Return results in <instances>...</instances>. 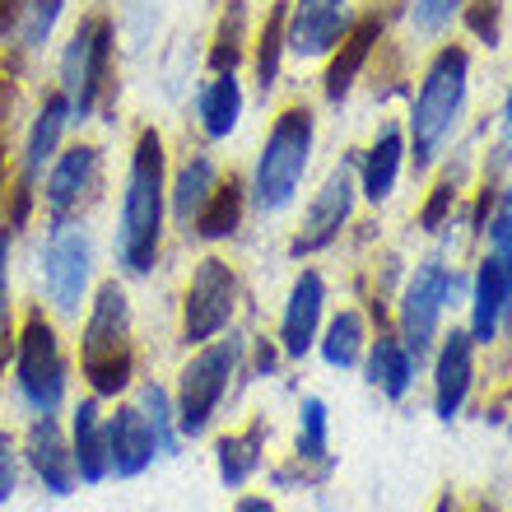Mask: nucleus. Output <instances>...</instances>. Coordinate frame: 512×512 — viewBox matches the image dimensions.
Returning a JSON list of instances; mask_svg holds the SVG:
<instances>
[{"label": "nucleus", "instance_id": "f257e3e1", "mask_svg": "<svg viewBox=\"0 0 512 512\" xmlns=\"http://www.w3.org/2000/svg\"><path fill=\"white\" fill-rule=\"evenodd\" d=\"M163 219H168V154L154 126H140L126 163L122 219H117V266L122 275H149L163 247Z\"/></svg>", "mask_w": 512, "mask_h": 512}, {"label": "nucleus", "instance_id": "f03ea898", "mask_svg": "<svg viewBox=\"0 0 512 512\" xmlns=\"http://www.w3.org/2000/svg\"><path fill=\"white\" fill-rule=\"evenodd\" d=\"M466 94H471V52L461 42H443L424 66V80L410 103V122H405V159L415 163V173H429L447 140L457 135L466 117Z\"/></svg>", "mask_w": 512, "mask_h": 512}, {"label": "nucleus", "instance_id": "7ed1b4c3", "mask_svg": "<svg viewBox=\"0 0 512 512\" xmlns=\"http://www.w3.org/2000/svg\"><path fill=\"white\" fill-rule=\"evenodd\" d=\"M61 98L70 108V126L94 122L117 98V24L108 10H84L70 28V42L61 52Z\"/></svg>", "mask_w": 512, "mask_h": 512}, {"label": "nucleus", "instance_id": "20e7f679", "mask_svg": "<svg viewBox=\"0 0 512 512\" xmlns=\"http://www.w3.org/2000/svg\"><path fill=\"white\" fill-rule=\"evenodd\" d=\"M80 373L94 396H122L135 378V331L131 298L122 280H103L94 289L89 317L80 331Z\"/></svg>", "mask_w": 512, "mask_h": 512}, {"label": "nucleus", "instance_id": "39448f33", "mask_svg": "<svg viewBox=\"0 0 512 512\" xmlns=\"http://www.w3.org/2000/svg\"><path fill=\"white\" fill-rule=\"evenodd\" d=\"M312 140H317V117L308 103H289V108L270 122V135L261 154H256L252 182H247V201L261 215H280L298 201V187L308 177Z\"/></svg>", "mask_w": 512, "mask_h": 512}, {"label": "nucleus", "instance_id": "423d86ee", "mask_svg": "<svg viewBox=\"0 0 512 512\" xmlns=\"http://www.w3.org/2000/svg\"><path fill=\"white\" fill-rule=\"evenodd\" d=\"M66 382V354H61L52 317L42 308H28L14 336V387L33 415H56L66 401Z\"/></svg>", "mask_w": 512, "mask_h": 512}, {"label": "nucleus", "instance_id": "0eeeda50", "mask_svg": "<svg viewBox=\"0 0 512 512\" xmlns=\"http://www.w3.org/2000/svg\"><path fill=\"white\" fill-rule=\"evenodd\" d=\"M243 364V340H205L201 350L191 354L182 373H177V433L182 438H201L215 419L219 401L229 396V382Z\"/></svg>", "mask_w": 512, "mask_h": 512}, {"label": "nucleus", "instance_id": "6e6552de", "mask_svg": "<svg viewBox=\"0 0 512 512\" xmlns=\"http://www.w3.org/2000/svg\"><path fill=\"white\" fill-rule=\"evenodd\" d=\"M480 233H489V256L480 261V270H475L471 340L475 345H489L512 312V210L508 205H499Z\"/></svg>", "mask_w": 512, "mask_h": 512}, {"label": "nucleus", "instance_id": "1a4fd4ad", "mask_svg": "<svg viewBox=\"0 0 512 512\" xmlns=\"http://www.w3.org/2000/svg\"><path fill=\"white\" fill-rule=\"evenodd\" d=\"M42 210L52 224H84V215L103 196V149L80 140V145L61 149L52 168L42 173Z\"/></svg>", "mask_w": 512, "mask_h": 512}, {"label": "nucleus", "instance_id": "9d476101", "mask_svg": "<svg viewBox=\"0 0 512 512\" xmlns=\"http://www.w3.org/2000/svg\"><path fill=\"white\" fill-rule=\"evenodd\" d=\"M89 280H94V243L84 224H52L47 247H42V284H47V303L66 317H80L89 308Z\"/></svg>", "mask_w": 512, "mask_h": 512}, {"label": "nucleus", "instance_id": "9b49d317", "mask_svg": "<svg viewBox=\"0 0 512 512\" xmlns=\"http://www.w3.org/2000/svg\"><path fill=\"white\" fill-rule=\"evenodd\" d=\"M233 308H238V275H233L229 261L219 256H205L191 270L187 298H182V340L187 345H205L229 331Z\"/></svg>", "mask_w": 512, "mask_h": 512}, {"label": "nucleus", "instance_id": "f8f14e48", "mask_svg": "<svg viewBox=\"0 0 512 512\" xmlns=\"http://www.w3.org/2000/svg\"><path fill=\"white\" fill-rule=\"evenodd\" d=\"M452 284H457V275L447 270L443 256H424L415 266V275H410V284H405L401 294V345L410 350V359H424V350L433 345V336H438V322H443V308L447 298H452Z\"/></svg>", "mask_w": 512, "mask_h": 512}, {"label": "nucleus", "instance_id": "ddd939ff", "mask_svg": "<svg viewBox=\"0 0 512 512\" xmlns=\"http://www.w3.org/2000/svg\"><path fill=\"white\" fill-rule=\"evenodd\" d=\"M359 14L350 0H289V24H284V52L298 61H322L345 42Z\"/></svg>", "mask_w": 512, "mask_h": 512}, {"label": "nucleus", "instance_id": "4468645a", "mask_svg": "<svg viewBox=\"0 0 512 512\" xmlns=\"http://www.w3.org/2000/svg\"><path fill=\"white\" fill-rule=\"evenodd\" d=\"M354 163H336L331 173H326L322 191L312 196V205L303 210V224H298L294 243L289 252L294 256H312V252H326V247L340 238V229L350 224L354 215Z\"/></svg>", "mask_w": 512, "mask_h": 512}, {"label": "nucleus", "instance_id": "2eb2a0df", "mask_svg": "<svg viewBox=\"0 0 512 512\" xmlns=\"http://www.w3.org/2000/svg\"><path fill=\"white\" fill-rule=\"evenodd\" d=\"M24 457H28V466L38 471L42 489H52V494H75V485H80V475H75V452H70V438H66V429L56 424V415H33L28 438H24Z\"/></svg>", "mask_w": 512, "mask_h": 512}, {"label": "nucleus", "instance_id": "dca6fc26", "mask_svg": "<svg viewBox=\"0 0 512 512\" xmlns=\"http://www.w3.org/2000/svg\"><path fill=\"white\" fill-rule=\"evenodd\" d=\"M159 457V438L149 429V419L140 405H122L117 415L108 419V466L117 480H135L145 475Z\"/></svg>", "mask_w": 512, "mask_h": 512}, {"label": "nucleus", "instance_id": "f3484780", "mask_svg": "<svg viewBox=\"0 0 512 512\" xmlns=\"http://www.w3.org/2000/svg\"><path fill=\"white\" fill-rule=\"evenodd\" d=\"M326 308V280L317 270H298L294 289H289V303H284V322H280V350L289 359H303L317 340V322H322Z\"/></svg>", "mask_w": 512, "mask_h": 512}, {"label": "nucleus", "instance_id": "a211bd4d", "mask_svg": "<svg viewBox=\"0 0 512 512\" xmlns=\"http://www.w3.org/2000/svg\"><path fill=\"white\" fill-rule=\"evenodd\" d=\"M378 38H382V14L378 10L364 14V19H354V28L345 33V42L331 52V66H326V80H322L326 103H345V98H350V89L359 84V75H364Z\"/></svg>", "mask_w": 512, "mask_h": 512}, {"label": "nucleus", "instance_id": "6ab92c4d", "mask_svg": "<svg viewBox=\"0 0 512 512\" xmlns=\"http://www.w3.org/2000/svg\"><path fill=\"white\" fill-rule=\"evenodd\" d=\"M475 378V340L471 331H452L438 350V368H433V410L438 419H457V410L471 396Z\"/></svg>", "mask_w": 512, "mask_h": 512}, {"label": "nucleus", "instance_id": "aec40b11", "mask_svg": "<svg viewBox=\"0 0 512 512\" xmlns=\"http://www.w3.org/2000/svg\"><path fill=\"white\" fill-rule=\"evenodd\" d=\"M243 80L238 70H224V75H210V80L196 89V126H201L205 140H229L243 122Z\"/></svg>", "mask_w": 512, "mask_h": 512}, {"label": "nucleus", "instance_id": "412c9836", "mask_svg": "<svg viewBox=\"0 0 512 512\" xmlns=\"http://www.w3.org/2000/svg\"><path fill=\"white\" fill-rule=\"evenodd\" d=\"M70 452H75V475H80V485H103L112 475L108 419L98 415V396L75 405V419H70Z\"/></svg>", "mask_w": 512, "mask_h": 512}, {"label": "nucleus", "instance_id": "4be33fe9", "mask_svg": "<svg viewBox=\"0 0 512 512\" xmlns=\"http://www.w3.org/2000/svg\"><path fill=\"white\" fill-rule=\"evenodd\" d=\"M401 168H405V131L396 122H387L378 131V140L364 149V159H359V191L373 205L387 201L396 182H401Z\"/></svg>", "mask_w": 512, "mask_h": 512}, {"label": "nucleus", "instance_id": "5701e85b", "mask_svg": "<svg viewBox=\"0 0 512 512\" xmlns=\"http://www.w3.org/2000/svg\"><path fill=\"white\" fill-rule=\"evenodd\" d=\"M243 215H247V182L229 173V177H219L215 191H210L205 205L196 210L191 233H196L201 243H219V238H233V233L243 229Z\"/></svg>", "mask_w": 512, "mask_h": 512}, {"label": "nucleus", "instance_id": "b1692460", "mask_svg": "<svg viewBox=\"0 0 512 512\" xmlns=\"http://www.w3.org/2000/svg\"><path fill=\"white\" fill-rule=\"evenodd\" d=\"M219 163L210 159V154H187L182 159V168L173 173V182H168V210H173V219L182 224V229H191V219H196V210L205 205V196L215 191V182H219Z\"/></svg>", "mask_w": 512, "mask_h": 512}, {"label": "nucleus", "instance_id": "393cba45", "mask_svg": "<svg viewBox=\"0 0 512 512\" xmlns=\"http://www.w3.org/2000/svg\"><path fill=\"white\" fill-rule=\"evenodd\" d=\"M284 24H289V0H270L266 5V19L256 28V42H252V70H256V89L261 98L280 84V66H284Z\"/></svg>", "mask_w": 512, "mask_h": 512}, {"label": "nucleus", "instance_id": "a878e982", "mask_svg": "<svg viewBox=\"0 0 512 512\" xmlns=\"http://www.w3.org/2000/svg\"><path fill=\"white\" fill-rule=\"evenodd\" d=\"M261 452H266V424L261 419H252L243 433H224L219 438V480L229 489H243L261 466Z\"/></svg>", "mask_w": 512, "mask_h": 512}, {"label": "nucleus", "instance_id": "bb28decb", "mask_svg": "<svg viewBox=\"0 0 512 512\" xmlns=\"http://www.w3.org/2000/svg\"><path fill=\"white\" fill-rule=\"evenodd\" d=\"M368 382L382 391V396H391V401H401L405 391H410V382H415V359H410V350H405L401 340H378L373 345V354H368Z\"/></svg>", "mask_w": 512, "mask_h": 512}, {"label": "nucleus", "instance_id": "cd10ccee", "mask_svg": "<svg viewBox=\"0 0 512 512\" xmlns=\"http://www.w3.org/2000/svg\"><path fill=\"white\" fill-rule=\"evenodd\" d=\"M247 56V5L243 0H229L224 14H219L215 42H210V75H224V70H238Z\"/></svg>", "mask_w": 512, "mask_h": 512}, {"label": "nucleus", "instance_id": "c85d7f7f", "mask_svg": "<svg viewBox=\"0 0 512 512\" xmlns=\"http://www.w3.org/2000/svg\"><path fill=\"white\" fill-rule=\"evenodd\" d=\"M70 0H28L24 5V19H19V33H14V47L24 56L42 52L47 42H52L56 24H61V14H66Z\"/></svg>", "mask_w": 512, "mask_h": 512}, {"label": "nucleus", "instance_id": "c756f323", "mask_svg": "<svg viewBox=\"0 0 512 512\" xmlns=\"http://www.w3.org/2000/svg\"><path fill=\"white\" fill-rule=\"evenodd\" d=\"M364 317L359 312H340L336 322L326 326V340H322V359L331 368H354L359 364V354H364Z\"/></svg>", "mask_w": 512, "mask_h": 512}, {"label": "nucleus", "instance_id": "7c9ffc66", "mask_svg": "<svg viewBox=\"0 0 512 512\" xmlns=\"http://www.w3.org/2000/svg\"><path fill=\"white\" fill-rule=\"evenodd\" d=\"M135 405L145 410L149 429H154V438H159V452L163 457H173L177 443H182V433H177V410H173V401H168V391H163L159 382H145L140 396H135Z\"/></svg>", "mask_w": 512, "mask_h": 512}, {"label": "nucleus", "instance_id": "2f4dec72", "mask_svg": "<svg viewBox=\"0 0 512 512\" xmlns=\"http://www.w3.org/2000/svg\"><path fill=\"white\" fill-rule=\"evenodd\" d=\"M10 252H14V233L0 224V378L5 364L14 359V322H10Z\"/></svg>", "mask_w": 512, "mask_h": 512}, {"label": "nucleus", "instance_id": "473e14b6", "mask_svg": "<svg viewBox=\"0 0 512 512\" xmlns=\"http://www.w3.org/2000/svg\"><path fill=\"white\" fill-rule=\"evenodd\" d=\"M298 457L303 461L326 457V405L317 396H308L303 410H298Z\"/></svg>", "mask_w": 512, "mask_h": 512}, {"label": "nucleus", "instance_id": "72a5a7b5", "mask_svg": "<svg viewBox=\"0 0 512 512\" xmlns=\"http://www.w3.org/2000/svg\"><path fill=\"white\" fill-rule=\"evenodd\" d=\"M461 19H466V28H471V33L485 42V47H499L503 0H466V5H461Z\"/></svg>", "mask_w": 512, "mask_h": 512}, {"label": "nucleus", "instance_id": "f704fd0d", "mask_svg": "<svg viewBox=\"0 0 512 512\" xmlns=\"http://www.w3.org/2000/svg\"><path fill=\"white\" fill-rule=\"evenodd\" d=\"M461 5H466V0H415V5H410V24L433 38V33H443V28L457 19Z\"/></svg>", "mask_w": 512, "mask_h": 512}, {"label": "nucleus", "instance_id": "c9c22d12", "mask_svg": "<svg viewBox=\"0 0 512 512\" xmlns=\"http://www.w3.org/2000/svg\"><path fill=\"white\" fill-rule=\"evenodd\" d=\"M452 205H457V182H452V173L433 187V196H429V205H424V215H419V229H443V219L452 215Z\"/></svg>", "mask_w": 512, "mask_h": 512}, {"label": "nucleus", "instance_id": "e433bc0d", "mask_svg": "<svg viewBox=\"0 0 512 512\" xmlns=\"http://www.w3.org/2000/svg\"><path fill=\"white\" fill-rule=\"evenodd\" d=\"M14 485H19V447H14L10 433L0 429V503L14 494Z\"/></svg>", "mask_w": 512, "mask_h": 512}, {"label": "nucleus", "instance_id": "4c0bfd02", "mask_svg": "<svg viewBox=\"0 0 512 512\" xmlns=\"http://www.w3.org/2000/svg\"><path fill=\"white\" fill-rule=\"evenodd\" d=\"M24 5H28V0H0V47H5V42H14L19 19H24Z\"/></svg>", "mask_w": 512, "mask_h": 512}, {"label": "nucleus", "instance_id": "58836bf2", "mask_svg": "<svg viewBox=\"0 0 512 512\" xmlns=\"http://www.w3.org/2000/svg\"><path fill=\"white\" fill-rule=\"evenodd\" d=\"M10 191V126H0V205Z\"/></svg>", "mask_w": 512, "mask_h": 512}, {"label": "nucleus", "instance_id": "ea45409f", "mask_svg": "<svg viewBox=\"0 0 512 512\" xmlns=\"http://www.w3.org/2000/svg\"><path fill=\"white\" fill-rule=\"evenodd\" d=\"M499 131H503V159H512V89H508V103H503V122H499Z\"/></svg>", "mask_w": 512, "mask_h": 512}, {"label": "nucleus", "instance_id": "a19ab883", "mask_svg": "<svg viewBox=\"0 0 512 512\" xmlns=\"http://www.w3.org/2000/svg\"><path fill=\"white\" fill-rule=\"evenodd\" d=\"M238 512H275V508H270L266 499H243L238 503Z\"/></svg>", "mask_w": 512, "mask_h": 512}, {"label": "nucleus", "instance_id": "79ce46f5", "mask_svg": "<svg viewBox=\"0 0 512 512\" xmlns=\"http://www.w3.org/2000/svg\"><path fill=\"white\" fill-rule=\"evenodd\" d=\"M499 205H508V210H512V187H508V191H503V201H499Z\"/></svg>", "mask_w": 512, "mask_h": 512}]
</instances>
